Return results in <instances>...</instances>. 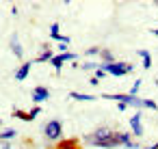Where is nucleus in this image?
I'll use <instances>...</instances> for the list:
<instances>
[{"label":"nucleus","mask_w":158,"mask_h":149,"mask_svg":"<svg viewBox=\"0 0 158 149\" xmlns=\"http://www.w3.org/2000/svg\"><path fill=\"white\" fill-rule=\"evenodd\" d=\"M152 33H154V35H156V37H158V28H154V30H152Z\"/></svg>","instance_id":"nucleus-27"},{"label":"nucleus","mask_w":158,"mask_h":149,"mask_svg":"<svg viewBox=\"0 0 158 149\" xmlns=\"http://www.w3.org/2000/svg\"><path fill=\"white\" fill-rule=\"evenodd\" d=\"M0 125H2V121H0Z\"/></svg>","instance_id":"nucleus-29"},{"label":"nucleus","mask_w":158,"mask_h":149,"mask_svg":"<svg viewBox=\"0 0 158 149\" xmlns=\"http://www.w3.org/2000/svg\"><path fill=\"white\" fill-rule=\"evenodd\" d=\"M128 108H130V106H128L126 102H117V110H119V112H123V110H128Z\"/></svg>","instance_id":"nucleus-21"},{"label":"nucleus","mask_w":158,"mask_h":149,"mask_svg":"<svg viewBox=\"0 0 158 149\" xmlns=\"http://www.w3.org/2000/svg\"><path fill=\"white\" fill-rule=\"evenodd\" d=\"M143 149H158V143H154L152 147H143Z\"/></svg>","instance_id":"nucleus-25"},{"label":"nucleus","mask_w":158,"mask_h":149,"mask_svg":"<svg viewBox=\"0 0 158 149\" xmlns=\"http://www.w3.org/2000/svg\"><path fill=\"white\" fill-rule=\"evenodd\" d=\"M91 145L98 147V149H117V147H119V140L115 138V132H113V136H108V138H104V140H93Z\"/></svg>","instance_id":"nucleus-3"},{"label":"nucleus","mask_w":158,"mask_h":149,"mask_svg":"<svg viewBox=\"0 0 158 149\" xmlns=\"http://www.w3.org/2000/svg\"><path fill=\"white\" fill-rule=\"evenodd\" d=\"M108 136H113V130H108V127H98L93 134L87 136V140L93 143V140H104V138H108Z\"/></svg>","instance_id":"nucleus-5"},{"label":"nucleus","mask_w":158,"mask_h":149,"mask_svg":"<svg viewBox=\"0 0 158 149\" xmlns=\"http://www.w3.org/2000/svg\"><path fill=\"white\" fill-rule=\"evenodd\" d=\"M130 127L134 136H143V125H141V112H134L130 119Z\"/></svg>","instance_id":"nucleus-6"},{"label":"nucleus","mask_w":158,"mask_h":149,"mask_svg":"<svg viewBox=\"0 0 158 149\" xmlns=\"http://www.w3.org/2000/svg\"><path fill=\"white\" fill-rule=\"evenodd\" d=\"M52 58H54V56H52V50L48 48V50H44V52L35 58V63H46V61H52Z\"/></svg>","instance_id":"nucleus-11"},{"label":"nucleus","mask_w":158,"mask_h":149,"mask_svg":"<svg viewBox=\"0 0 158 149\" xmlns=\"http://www.w3.org/2000/svg\"><path fill=\"white\" fill-rule=\"evenodd\" d=\"M143 106L149 108V110H158V104H156L154 99H143Z\"/></svg>","instance_id":"nucleus-17"},{"label":"nucleus","mask_w":158,"mask_h":149,"mask_svg":"<svg viewBox=\"0 0 158 149\" xmlns=\"http://www.w3.org/2000/svg\"><path fill=\"white\" fill-rule=\"evenodd\" d=\"M154 5H156V7H158V0H156V2H154Z\"/></svg>","instance_id":"nucleus-28"},{"label":"nucleus","mask_w":158,"mask_h":149,"mask_svg":"<svg viewBox=\"0 0 158 149\" xmlns=\"http://www.w3.org/2000/svg\"><path fill=\"white\" fill-rule=\"evenodd\" d=\"M48 97H50V91H48L46 87H35V89H33V102H35V106L44 104Z\"/></svg>","instance_id":"nucleus-4"},{"label":"nucleus","mask_w":158,"mask_h":149,"mask_svg":"<svg viewBox=\"0 0 158 149\" xmlns=\"http://www.w3.org/2000/svg\"><path fill=\"white\" fill-rule=\"evenodd\" d=\"M39 112H41V108H39V106H33V108L28 110V117H31V121H33V119H37V115H39Z\"/></svg>","instance_id":"nucleus-18"},{"label":"nucleus","mask_w":158,"mask_h":149,"mask_svg":"<svg viewBox=\"0 0 158 149\" xmlns=\"http://www.w3.org/2000/svg\"><path fill=\"white\" fill-rule=\"evenodd\" d=\"M59 149H78V145H76V140H63L59 145Z\"/></svg>","instance_id":"nucleus-16"},{"label":"nucleus","mask_w":158,"mask_h":149,"mask_svg":"<svg viewBox=\"0 0 158 149\" xmlns=\"http://www.w3.org/2000/svg\"><path fill=\"white\" fill-rule=\"evenodd\" d=\"M89 82H91V87H98V82H100V80H98V78H95V76H93V78H91V80H89Z\"/></svg>","instance_id":"nucleus-24"},{"label":"nucleus","mask_w":158,"mask_h":149,"mask_svg":"<svg viewBox=\"0 0 158 149\" xmlns=\"http://www.w3.org/2000/svg\"><path fill=\"white\" fill-rule=\"evenodd\" d=\"M69 97H72V99H76V102H93V99H95L93 95H87V93H78V91H72V93H69Z\"/></svg>","instance_id":"nucleus-10"},{"label":"nucleus","mask_w":158,"mask_h":149,"mask_svg":"<svg viewBox=\"0 0 158 149\" xmlns=\"http://www.w3.org/2000/svg\"><path fill=\"white\" fill-rule=\"evenodd\" d=\"M11 50H13V54H15L18 58H22V56H24V50H22L20 41H18V35H11Z\"/></svg>","instance_id":"nucleus-9"},{"label":"nucleus","mask_w":158,"mask_h":149,"mask_svg":"<svg viewBox=\"0 0 158 149\" xmlns=\"http://www.w3.org/2000/svg\"><path fill=\"white\" fill-rule=\"evenodd\" d=\"M13 117H15V119H20V121H26V123L31 121V117H28V112H22V110H18V108L13 110Z\"/></svg>","instance_id":"nucleus-14"},{"label":"nucleus","mask_w":158,"mask_h":149,"mask_svg":"<svg viewBox=\"0 0 158 149\" xmlns=\"http://www.w3.org/2000/svg\"><path fill=\"white\" fill-rule=\"evenodd\" d=\"M2 149H11V143H5V145H2Z\"/></svg>","instance_id":"nucleus-26"},{"label":"nucleus","mask_w":158,"mask_h":149,"mask_svg":"<svg viewBox=\"0 0 158 149\" xmlns=\"http://www.w3.org/2000/svg\"><path fill=\"white\" fill-rule=\"evenodd\" d=\"M104 76H106V71H104V69H95V78H98V80H102Z\"/></svg>","instance_id":"nucleus-23"},{"label":"nucleus","mask_w":158,"mask_h":149,"mask_svg":"<svg viewBox=\"0 0 158 149\" xmlns=\"http://www.w3.org/2000/svg\"><path fill=\"white\" fill-rule=\"evenodd\" d=\"M82 69H100V67H98L95 63H85V65H82Z\"/></svg>","instance_id":"nucleus-22"},{"label":"nucleus","mask_w":158,"mask_h":149,"mask_svg":"<svg viewBox=\"0 0 158 149\" xmlns=\"http://www.w3.org/2000/svg\"><path fill=\"white\" fill-rule=\"evenodd\" d=\"M100 69H104L106 74H113L115 78H121V76H126V74H132V71H134V65H132V63L117 61V63H113V65H102Z\"/></svg>","instance_id":"nucleus-1"},{"label":"nucleus","mask_w":158,"mask_h":149,"mask_svg":"<svg viewBox=\"0 0 158 149\" xmlns=\"http://www.w3.org/2000/svg\"><path fill=\"white\" fill-rule=\"evenodd\" d=\"M139 56L143 58V67L149 69V67H152V56H149V52H147V50H139Z\"/></svg>","instance_id":"nucleus-12"},{"label":"nucleus","mask_w":158,"mask_h":149,"mask_svg":"<svg viewBox=\"0 0 158 149\" xmlns=\"http://www.w3.org/2000/svg\"><path fill=\"white\" fill-rule=\"evenodd\" d=\"M31 67H33V61H26V63H22V67L15 71V80H26V76L31 74Z\"/></svg>","instance_id":"nucleus-8"},{"label":"nucleus","mask_w":158,"mask_h":149,"mask_svg":"<svg viewBox=\"0 0 158 149\" xmlns=\"http://www.w3.org/2000/svg\"><path fill=\"white\" fill-rule=\"evenodd\" d=\"M100 54H102V61H104V65H113V63H117V61H115V56H113V52H108V50H102Z\"/></svg>","instance_id":"nucleus-13"},{"label":"nucleus","mask_w":158,"mask_h":149,"mask_svg":"<svg viewBox=\"0 0 158 149\" xmlns=\"http://www.w3.org/2000/svg\"><path fill=\"white\" fill-rule=\"evenodd\" d=\"M100 52H102L100 48H89V50H87L85 54H87V56H93V54H100Z\"/></svg>","instance_id":"nucleus-20"},{"label":"nucleus","mask_w":158,"mask_h":149,"mask_svg":"<svg viewBox=\"0 0 158 149\" xmlns=\"http://www.w3.org/2000/svg\"><path fill=\"white\" fill-rule=\"evenodd\" d=\"M139 89H141V80H136V82H134V87L130 89V93H128V95H134V97H136V93H139Z\"/></svg>","instance_id":"nucleus-19"},{"label":"nucleus","mask_w":158,"mask_h":149,"mask_svg":"<svg viewBox=\"0 0 158 149\" xmlns=\"http://www.w3.org/2000/svg\"><path fill=\"white\" fill-rule=\"evenodd\" d=\"M15 136V130H2L0 132V140H11Z\"/></svg>","instance_id":"nucleus-15"},{"label":"nucleus","mask_w":158,"mask_h":149,"mask_svg":"<svg viewBox=\"0 0 158 149\" xmlns=\"http://www.w3.org/2000/svg\"><path fill=\"white\" fill-rule=\"evenodd\" d=\"M44 136H46L48 140H59V138L63 136V123H61L59 119L48 121V123L44 125Z\"/></svg>","instance_id":"nucleus-2"},{"label":"nucleus","mask_w":158,"mask_h":149,"mask_svg":"<svg viewBox=\"0 0 158 149\" xmlns=\"http://www.w3.org/2000/svg\"><path fill=\"white\" fill-rule=\"evenodd\" d=\"M50 39H56V41H61V43H69V41H72L69 37H65V35L59 33V22H54V24L50 26Z\"/></svg>","instance_id":"nucleus-7"}]
</instances>
